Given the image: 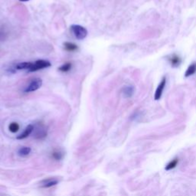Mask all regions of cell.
Wrapping results in <instances>:
<instances>
[{
	"label": "cell",
	"instance_id": "6da1fadb",
	"mask_svg": "<svg viewBox=\"0 0 196 196\" xmlns=\"http://www.w3.org/2000/svg\"><path fill=\"white\" fill-rule=\"evenodd\" d=\"M71 30L78 40H83L87 35V30L81 25H72L71 26Z\"/></svg>",
	"mask_w": 196,
	"mask_h": 196
},
{
	"label": "cell",
	"instance_id": "7a4b0ae2",
	"mask_svg": "<svg viewBox=\"0 0 196 196\" xmlns=\"http://www.w3.org/2000/svg\"><path fill=\"white\" fill-rule=\"evenodd\" d=\"M52 66V64L50 62H48L47 60H38L36 62L32 63V68H30V70L28 71L29 72H34L36 71L41 70L43 68H49Z\"/></svg>",
	"mask_w": 196,
	"mask_h": 196
},
{
	"label": "cell",
	"instance_id": "3957f363",
	"mask_svg": "<svg viewBox=\"0 0 196 196\" xmlns=\"http://www.w3.org/2000/svg\"><path fill=\"white\" fill-rule=\"evenodd\" d=\"M42 80L41 78H35L34 80L31 81L30 84L28 85L26 88H25V93H30V92H33L37 90L38 89L42 87Z\"/></svg>",
	"mask_w": 196,
	"mask_h": 196
},
{
	"label": "cell",
	"instance_id": "277c9868",
	"mask_svg": "<svg viewBox=\"0 0 196 196\" xmlns=\"http://www.w3.org/2000/svg\"><path fill=\"white\" fill-rule=\"evenodd\" d=\"M166 58H167V61L169 63V65L172 68H178V67L180 66L182 62L181 57L179 55H176V54H172V55H169Z\"/></svg>",
	"mask_w": 196,
	"mask_h": 196
},
{
	"label": "cell",
	"instance_id": "5b68a950",
	"mask_svg": "<svg viewBox=\"0 0 196 196\" xmlns=\"http://www.w3.org/2000/svg\"><path fill=\"white\" fill-rule=\"evenodd\" d=\"M166 77H163L162 81H160V83L159 84L158 87L156 88V92H155L154 95V99L156 100H159L161 98L162 95H163V90L165 89V87H166Z\"/></svg>",
	"mask_w": 196,
	"mask_h": 196
},
{
	"label": "cell",
	"instance_id": "8992f818",
	"mask_svg": "<svg viewBox=\"0 0 196 196\" xmlns=\"http://www.w3.org/2000/svg\"><path fill=\"white\" fill-rule=\"evenodd\" d=\"M34 136L36 140H43L47 136V130L42 125L39 126L35 129Z\"/></svg>",
	"mask_w": 196,
	"mask_h": 196
},
{
	"label": "cell",
	"instance_id": "52a82bcc",
	"mask_svg": "<svg viewBox=\"0 0 196 196\" xmlns=\"http://www.w3.org/2000/svg\"><path fill=\"white\" fill-rule=\"evenodd\" d=\"M57 184H58V180L57 179H47L43 180V181L41 182V187L42 188H51L52 186L56 185Z\"/></svg>",
	"mask_w": 196,
	"mask_h": 196
},
{
	"label": "cell",
	"instance_id": "ba28073f",
	"mask_svg": "<svg viewBox=\"0 0 196 196\" xmlns=\"http://www.w3.org/2000/svg\"><path fill=\"white\" fill-rule=\"evenodd\" d=\"M33 130H34L33 125L32 124L28 125L26 128L25 129L23 133H22L21 134H19L18 136H17V140H24V139L27 138V137H28V136H29L32 132H33Z\"/></svg>",
	"mask_w": 196,
	"mask_h": 196
},
{
	"label": "cell",
	"instance_id": "9c48e42d",
	"mask_svg": "<svg viewBox=\"0 0 196 196\" xmlns=\"http://www.w3.org/2000/svg\"><path fill=\"white\" fill-rule=\"evenodd\" d=\"M33 62H22V63L17 64L15 65V69L17 70H30L32 68Z\"/></svg>",
	"mask_w": 196,
	"mask_h": 196
},
{
	"label": "cell",
	"instance_id": "30bf717a",
	"mask_svg": "<svg viewBox=\"0 0 196 196\" xmlns=\"http://www.w3.org/2000/svg\"><path fill=\"white\" fill-rule=\"evenodd\" d=\"M196 73V63H192L188 66L187 68L185 73V77H188L192 76L193 74Z\"/></svg>",
	"mask_w": 196,
	"mask_h": 196
},
{
	"label": "cell",
	"instance_id": "8fae6325",
	"mask_svg": "<svg viewBox=\"0 0 196 196\" xmlns=\"http://www.w3.org/2000/svg\"><path fill=\"white\" fill-rule=\"evenodd\" d=\"M134 93V88L131 86L126 87L123 89V94L125 97H131Z\"/></svg>",
	"mask_w": 196,
	"mask_h": 196
},
{
	"label": "cell",
	"instance_id": "7c38bea8",
	"mask_svg": "<svg viewBox=\"0 0 196 196\" xmlns=\"http://www.w3.org/2000/svg\"><path fill=\"white\" fill-rule=\"evenodd\" d=\"M64 46H65V49L68 52H74V51L77 50L78 48L77 45L72 43V42H65Z\"/></svg>",
	"mask_w": 196,
	"mask_h": 196
},
{
	"label": "cell",
	"instance_id": "4fadbf2b",
	"mask_svg": "<svg viewBox=\"0 0 196 196\" xmlns=\"http://www.w3.org/2000/svg\"><path fill=\"white\" fill-rule=\"evenodd\" d=\"M32 151V149L30 147H26V146H23L22 148H20L18 151V154L20 156H28L29 153Z\"/></svg>",
	"mask_w": 196,
	"mask_h": 196
},
{
	"label": "cell",
	"instance_id": "5bb4252c",
	"mask_svg": "<svg viewBox=\"0 0 196 196\" xmlns=\"http://www.w3.org/2000/svg\"><path fill=\"white\" fill-rule=\"evenodd\" d=\"M52 157L54 160L59 161V160H62L64 157V153H62L60 150H55L54 152H52Z\"/></svg>",
	"mask_w": 196,
	"mask_h": 196
},
{
	"label": "cell",
	"instance_id": "9a60e30c",
	"mask_svg": "<svg viewBox=\"0 0 196 196\" xmlns=\"http://www.w3.org/2000/svg\"><path fill=\"white\" fill-rule=\"evenodd\" d=\"M179 160L178 159H174L173 160H172L170 163H169L167 164V166H166V171H169V170L173 169L174 168H175L176 166L178 165Z\"/></svg>",
	"mask_w": 196,
	"mask_h": 196
},
{
	"label": "cell",
	"instance_id": "2e32d148",
	"mask_svg": "<svg viewBox=\"0 0 196 196\" xmlns=\"http://www.w3.org/2000/svg\"><path fill=\"white\" fill-rule=\"evenodd\" d=\"M71 66H72L71 63H70V62H67V63L64 64V65H62V66L59 67V68H58V70L62 72H68V71H70V69L71 68Z\"/></svg>",
	"mask_w": 196,
	"mask_h": 196
},
{
	"label": "cell",
	"instance_id": "e0dca14e",
	"mask_svg": "<svg viewBox=\"0 0 196 196\" xmlns=\"http://www.w3.org/2000/svg\"><path fill=\"white\" fill-rule=\"evenodd\" d=\"M8 130H9V131L13 133H16V132H18V130H19V125L17 123H15V122H12V123H11L10 124H9Z\"/></svg>",
	"mask_w": 196,
	"mask_h": 196
},
{
	"label": "cell",
	"instance_id": "ac0fdd59",
	"mask_svg": "<svg viewBox=\"0 0 196 196\" xmlns=\"http://www.w3.org/2000/svg\"><path fill=\"white\" fill-rule=\"evenodd\" d=\"M19 1H21V2H28L29 0H19Z\"/></svg>",
	"mask_w": 196,
	"mask_h": 196
},
{
	"label": "cell",
	"instance_id": "d6986e66",
	"mask_svg": "<svg viewBox=\"0 0 196 196\" xmlns=\"http://www.w3.org/2000/svg\"><path fill=\"white\" fill-rule=\"evenodd\" d=\"M2 35L1 33H0V38H1V37H2Z\"/></svg>",
	"mask_w": 196,
	"mask_h": 196
}]
</instances>
